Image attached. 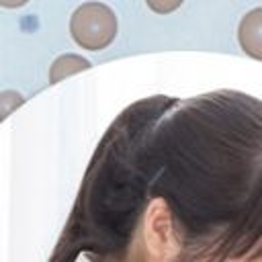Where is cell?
<instances>
[{
	"mask_svg": "<svg viewBox=\"0 0 262 262\" xmlns=\"http://www.w3.org/2000/svg\"><path fill=\"white\" fill-rule=\"evenodd\" d=\"M23 102H25V98L16 90H4V92H0V121L6 119Z\"/></svg>",
	"mask_w": 262,
	"mask_h": 262,
	"instance_id": "277c9868",
	"label": "cell"
},
{
	"mask_svg": "<svg viewBox=\"0 0 262 262\" xmlns=\"http://www.w3.org/2000/svg\"><path fill=\"white\" fill-rule=\"evenodd\" d=\"M237 41L244 53L262 61V6L246 12L237 25Z\"/></svg>",
	"mask_w": 262,
	"mask_h": 262,
	"instance_id": "7a4b0ae2",
	"label": "cell"
},
{
	"mask_svg": "<svg viewBox=\"0 0 262 262\" xmlns=\"http://www.w3.org/2000/svg\"><path fill=\"white\" fill-rule=\"evenodd\" d=\"M88 68H90V61L82 55H76V53L59 55L49 68V84H57L59 80H63V78H68L76 72L88 70Z\"/></svg>",
	"mask_w": 262,
	"mask_h": 262,
	"instance_id": "3957f363",
	"label": "cell"
},
{
	"mask_svg": "<svg viewBox=\"0 0 262 262\" xmlns=\"http://www.w3.org/2000/svg\"><path fill=\"white\" fill-rule=\"evenodd\" d=\"M182 2H172V4H158V2H147V6L149 8H154L156 12H170V10H174V8H178Z\"/></svg>",
	"mask_w": 262,
	"mask_h": 262,
	"instance_id": "5b68a950",
	"label": "cell"
},
{
	"mask_svg": "<svg viewBox=\"0 0 262 262\" xmlns=\"http://www.w3.org/2000/svg\"><path fill=\"white\" fill-rule=\"evenodd\" d=\"M117 14L104 2H84L70 18L72 39L88 51H100L108 47L117 37Z\"/></svg>",
	"mask_w": 262,
	"mask_h": 262,
	"instance_id": "6da1fadb",
	"label": "cell"
}]
</instances>
